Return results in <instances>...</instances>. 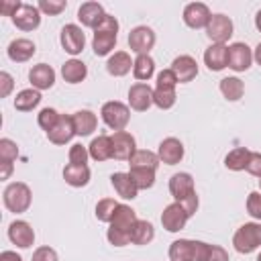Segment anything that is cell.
Listing matches in <instances>:
<instances>
[{
  "mask_svg": "<svg viewBox=\"0 0 261 261\" xmlns=\"http://www.w3.org/2000/svg\"><path fill=\"white\" fill-rule=\"evenodd\" d=\"M208 253H210V245L204 241L177 239L169 245L171 261H208Z\"/></svg>",
  "mask_w": 261,
  "mask_h": 261,
  "instance_id": "obj_1",
  "label": "cell"
},
{
  "mask_svg": "<svg viewBox=\"0 0 261 261\" xmlns=\"http://www.w3.org/2000/svg\"><path fill=\"white\" fill-rule=\"evenodd\" d=\"M116 33H118V20L112 14H106L104 20L100 22V27L94 31V39H92V47H94V53L98 57L108 55L114 49Z\"/></svg>",
  "mask_w": 261,
  "mask_h": 261,
  "instance_id": "obj_2",
  "label": "cell"
},
{
  "mask_svg": "<svg viewBox=\"0 0 261 261\" xmlns=\"http://www.w3.org/2000/svg\"><path fill=\"white\" fill-rule=\"evenodd\" d=\"M177 77L171 69H163L157 75V84L153 90V104L161 110H169L175 104V86H177Z\"/></svg>",
  "mask_w": 261,
  "mask_h": 261,
  "instance_id": "obj_3",
  "label": "cell"
},
{
  "mask_svg": "<svg viewBox=\"0 0 261 261\" xmlns=\"http://www.w3.org/2000/svg\"><path fill=\"white\" fill-rule=\"evenodd\" d=\"M2 200H4V206L14 212V214H20V212H27L29 206H31V188L24 184V181H12L6 186L4 194H2Z\"/></svg>",
  "mask_w": 261,
  "mask_h": 261,
  "instance_id": "obj_4",
  "label": "cell"
},
{
  "mask_svg": "<svg viewBox=\"0 0 261 261\" xmlns=\"http://www.w3.org/2000/svg\"><path fill=\"white\" fill-rule=\"evenodd\" d=\"M232 245L243 255H249L255 249H259L261 247V222H245L243 226H239L232 237Z\"/></svg>",
  "mask_w": 261,
  "mask_h": 261,
  "instance_id": "obj_5",
  "label": "cell"
},
{
  "mask_svg": "<svg viewBox=\"0 0 261 261\" xmlns=\"http://www.w3.org/2000/svg\"><path fill=\"white\" fill-rule=\"evenodd\" d=\"M100 114H102L104 124H106L108 128H112L114 133L124 130L126 124H128V120H130V110H128V106L122 104V102H118V100L104 102Z\"/></svg>",
  "mask_w": 261,
  "mask_h": 261,
  "instance_id": "obj_6",
  "label": "cell"
},
{
  "mask_svg": "<svg viewBox=\"0 0 261 261\" xmlns=\"http://www.w3.org/2000/svg\"><path fill=\"white\" fill-rule=\"evenodd\" d=\"M155 45V31L147 24H139L128 33V47L137 55H147Z\"/></svg>",
  "mask_w": 261,
  "mask_h": 261,
  "instance_id": "obj_7",
  "label": "cell"
},
{
  "mask_svg": "<svg viewBox=\"0 0 261 261\" xmlns=\"http://www.w3.org/2000/svg\"><path fill=\"white\" fill-rule=\"evenodd\" d=\"M206 35L212 43L224 45L232 37V20L226 14H212V18L206 27Z\"/></svg>",
  "mask_w": 261,
  "mask_h": 261,
  "instance_id": "obj_8",
  "label": "cell"
},
{
  "mask_svg": "<svg viewBox=\"0 0 261 261\" xmlns=\"http://www.w3.org/2000/svg\"><path fill=\"white\" fill-rule=\"evenodd\" d=\"M253 63V51L247 43H232L228 45V57L226 65L234 71H247Z\"/></svg>",
  "mask_w": 261,
  "mask_h": 261,
  "instance_id": "obj_9",
  "label": "cell"
},
{
  "mask_svg": "<svg viewBox=\"0 0 261 261\" xmlns=\"http://www.w3.org/2000/svg\"><path fill=\"white\" fill-rule=\"evenodd\" d=\"M112 139V159H118V161H128L135 151H137V143H135V137L126 130H118L114 135H110Z\"/></svg>",
  "mask_w": 261,
  "mask_h": 261,
  "instance_id": "obj_10",
  "label": "cell"
},
{
  "mask_svg": "<svg viewBox=\"0 0 261 261\" xmlns=\"http://www.w3.org/2000/svg\"><path fill=\"white\" fill-rule=\"evenodd\" d=\"M210 18H212L210 8L204 2H190L184 8V22L190 29H206Z\"/></svg>",
  "mask_w": 261,
  "mask_h": 261,
  "instance_id": "obj_11",
  "label": "cell"
},
{
  "mask_svg": "<svg viewBox=\"0 0 261 261\" xmlns=\"http://www.w3.org/2000/svg\"><path fill=\"white\" fill-rule=\"evenodd\" d=\"M61 47H63V51L65 53H69V55H77V53H82V49H84V45H86V35H84V31L77 27V24H65L63 29H61Z\"/></svg>",
  "mask_w": 261,
  "mask_h": 261,
  "instance_id": "obj_12",
  "label": "cell"
},
{
  "mask_svg": "<svg viewBox=\"0 0 261 261\" xmlns=\"http://www.w3.org/2000/svg\"><path fill=\"white\" fill-rule=\"evenodd\" d=\"M12 22L20 31H33L41 24V10L33 4H20L18 10L12 14Z\"/></svg>",
  "mask_w": 261,
  "mask_h": 261,
  "instance_id": "obj_13",
  "label": "cell"
},
{
  "mask_svg": "<svg viewBox=\"0 0 261 261\" xmlns=\"http://www.w3.org/2000/svg\"><path fill=\"white\" fill-rule=\"evenodd\" d=\"M188 218H190V216H188V212L181 208V204H179V202H173V204L165 206V210H163V214H161V224H163V228L169 230V232H179V230L186 226Z\"/></svg>",
  "mask_w": 261,
  "mask_h": 261,
  "instance_id": "obj_14",
  "label": "cell"
},
{
  "mask_svg": "<svg viewBox=\"0 0 261 261\" xmlns=\"http://www.w3.org/2000/svg\"><path fill=\"white\" fill-rule=\"evenodd\" d=\"M153 104V90L145 82H137L128 88V106L137 112H145Z\"/></svg>",
  "mask_w": 261,
  "mask_h": 261,
  "instance_id": "obj_15",
  "label": "cell"
},
{
  "mask_svg": "<svg viewBox=\"0 0 261 261\" xmlns=\"http://www.w3.org/2000/svg\"><path fill=\"white\" fill-rule=\"evenodd\" d=\"M157 157L161 163L165 165H175L184 159V145L179 139L175 137H167L159 143V149H157Z\"/></svg>",
  "mask_w": 261,
  "mask_h": 261,
  "instance_id": "obj_16",
  "label": "cell"
},
{
  "mask_svg": "<svg viewBox=\"0 0 261 261\" xmlns=\"http://www.w3.org/2000/svg\"><path fill=\"white\" fill-rule=\"evenodd\" d=\"M104 16H106V12H104V8H102L100 2H84L77 8L80 22L84 27H88V29H94V31L100 27V22L104 20Z\"/></svg>",
  "mask_w": 261,
  "mask_h": 261,
  "instance_id": "obj_17",
  "label": "cell"
},
{
  "mask_svg": "<svg viewBox=\"0 0 261 261\" xmlns=\"http://www.w3.org/2000/svg\"><path fill=\"white\" fill-rule=\"evenodd\" d=\"M169 69L175 73V77H177L179 84H188V82H192L198 75V63H196V59L192 55H179V57H175Z\"/></svg>",
  "mask_w": 261,
  "mask_h": 261,
  "instance_id": "obj_18",
  "label": "cell"
},
{
  "mask_svg": "<svg viewBox=\"0 0 261 261\" xmlns=\"http://www.w3.org/2000/svg\"><path fill=\"white\" fill-rule=\"evenodd\" d=\"M75 135V126H73V118L69 114H61V118L57 120V124L47 133V139L53 145H65L71 141V137Z\"/></svg>",
  "mask_w": 261,
  "mask_h": 261,
  "instance_id": "obj_19",
  "label": "cell"
},
{
  "mask_svg": "<svg viewBox=\"0 0 261 261\" xmlns=\"http://www.w3.org/2000/svg\"><path fill=\"white\" fill-rule=\"evenodd\" d=\"M8 239H10L16 247L29 249V247L35 243V230L31 228L29 222H24V220H14V222H10V226H8Z\"/></svg>",
  "mask_w": 261,
  "mask_h": 261,
  "instance_id": "obj_20",
  "label": "cell"
},
{
  "mask_svg": "<svg viewBox=\"0 0 261 261\" xmlns=\"http://www.w3.org/2000/svg\"><path fill=\"white\" fill-rule=\"evenodd\" d=\"M29 82L33 84L35 90H49L55 84V71L47 63H37L29 69Z\"/></svg>",
  "mask_w": 261,
  "mask_h": 261,
  "instance_id": "obj_21",
  "label": "cell"
},
{
  "mask_svg": "<svg viewBox=\"0 0 261 261\" xmlns=\"http://www.w3.org/2000/svg\"><path fill=\"white\" fill-rule=\"evenodd\" d=\"M169 192H171V196L175 198V202L184 200L186 196H190V194L196 192V188H194V177H192L188 171L173 173L171 179H169Z\"/></svg>",
  "mask_w": 261,
  "mask_h": 261,
  "instance_id": "obj_22",
  "label": "cell"
},
{
  "mask_svg": "<svg viewBox=\"0 0 261 261\" xmlns=\"http://www.w3.org/2000/svg\"><path fill=\"white\" fill-rule=\"evenodd\" d=\"M35 51H37V47H35V43H33L31 39H14V41H10V45H8V49H6L8 57H10L14 63H24V61H29V59L35 55Z\"/></svg>",
  "mask_w": 261,
  "mask_h": 261,
  "instance_id": "obj_23",
  "label": "cell"
},
{
  "mask_svg": "<svg viewBox=\"0 0 261 261\" xmlns=\"http://www.w3.org/2000/svg\"><path fill=\"white\" fill-rule=\"evenodd\" d=\"M226 57H228V47L226 45H218L212 43L206 51H204V63L210 71H220L226 67Z\"/></svg>",
  "mask_w": 261,
  "mask_h": 261,
  "instance_id": "obj_24",
  "label": "cell"
},
{
  "mask_svg": "<svg viewBox=\"0 0 261 261\" xmlns=\"http://www.w3.org/2000/svg\"><path fill=\"white\" fill-rule=\"evenodd\" d=\"M110 184H112L114 192H116L120 198H124V200H133V198H137V194H139V188L135 186V181L130 179L128 173H122V171L112 173V175H110Z\"/></svg>",
  "mask_w": 261,
  "mask_h": 261,
  "instance_id": "obj_25",
  "label": "cell"
},
{
  "mask_svg": "<svg viewBox=\"0 0 261 261\" xmlns=\"http://www.w3.org/2000/svg\"><path fill=\"white\" fill-rule=\"evenodd\" d=\"M137 220L139 218H137V214H135V210L130 206L118 204V208L114 212V218L110 222V228H116V230H122V232L130 234V230H133V226H135Z\"/></svg>",
  "mask_w": 261,
  "mask_h": 261,
  "instance_id": "obj_26",
  "label": "cell"
},
{
  "mask_svg": "<svg viewBox=\"0 0 261 261\" xmlns=\"http://www.w3.org/2000/svg\"><path fill=\"white\" fill-rule=\"evenodd\" d=\"M63 179L65 184H69L71 188H84L90 181V167L88 165H75V163H67L63 167Z\"/></svg>",
  "mask_w": 261,
  "mask_h": 261,
  "instance_id": "obj_27",
  "label": "cell"
},
{
  "mask_svg": "<svg viewBox=\"0 0 261 261\" xmlns=\"http://www.w3.org/2000/svg\"><path fill=\"white\" fill-rule=\"evenodd\" d=\"M133 63H135V61H130V55H128L126 51H116L114 55L108 57V61H106V71H108L110 75H114V77H122V75H126V73L130 71Z\"/></svg>",
  "mask_w": 261,
  "mask_h": 261,
  "instance_id": "obj_28",
  "label": "cell"
},
{
  "mask_svg": "<svg viewBox=\"0 0 261 261\" xmlns=\"http://www.w3.org/2000/svg\"><path fill=\"white\" fill-rule=\"evenodd\" d=\"M71 118H73L75 135H80V137L92 135L96 130V126H98V118H96V114L92 110H77V112L71 114Z\"/></svg>",
  "mask_w": 261,
  "mask_h": 261,
  "instance_id": "obj_29",
  "label": "cell"
},
{
  "mask_svg": "<svg viewBox=\"0 0 261 261\" xmlns=\"http://www.w3.org/2000/svg\"><path fill=\"white\" fill-rule=\"evenodd\" d=\"M90 157L94 161H106V159H112V139L108 135H98L96 139H92L90 147Z\"/></svg>",
  "mask_w": 261,
  "mask_h": 261,
  "instance_id": "obj_30",
  "label": "cell"
},
{
  "mask_svg": "<svg viewBox=\"0 0 261 261\" xmlns=\"http://www.w3.org/2000/svg\"><path fill=\"white\" fill-rule=\"evenodd\" d=\"M61 75H63V80H65L67 84H80V82L86 80L88 67H86V63L80 61V59H69V61H65V63L61 65Z\"/></svg>",
  "mask_w": 261,
  "mask_h": 261,
  "instance_id": "obj_31",
  "label": "cell"
},
{
  "mask_svg": "<svg viewBox=\"0 0 261 261\" xmlns=\"http://www.w3.org/2000/svg\"><path fill=\"white\" fill-rule=\"evenodd\" d=\"M159 163H161V161H159L157 153L147 151V149H137L135 155L128 159L130 169H153V171H155Z\"/></svg>",
  "mask_w": 261,
  "mask_h": 261,
  "instance_id": "obj_32",
  "label": "cell"
},
{
  "mask_svg": "<svg viewBox=\"0 0 261 261\" xmlns=\"http://www.w3.org/2000/svg\"><path fill=\"white\" fill-rule=\"evenodd\" d=\"M41 102V92L35 90V88H27V90H20L14 98V108L20 110V112H31L33 108H37Z\"/></svg>",
  "mask_w": 261,
  "mask_h": 261,
  "instance_id": "obj_33",
  "label": "cell"
},
{
  "mask_svg": "<svg viewBox=\"0 0 261 261\" xmlns=\"http://www.w3.org/2000/svg\"><path fill=\"white\" fill-rule=\"evenodd\" d=\"M220 92H222V96H224L226 100L237 102V100H241L243 94H245V84H243L239 77H234V75L222 77V80H220Z\"/></svg>",
  "mask_w": 261,
  "mask_h": 261,
  "instance_id": "obj_34",
  "label": "cell"
},
{
  "mask_svg": "<svg viewBox=\"0 0 261 261\" xmlns=\"http://www.w3.org/2000/svg\"><path fill=\"white\" fill-rule=\"evenodd\" d=\"M249 157H251V151H249L247 147H237V149H232V151L224 157V165H226V169H230V171H243V169H247Z\"/></svg>",
  "mask_w": 261,
  "mask_h": 261,
  "instance_id": "obj_35",
  "label": "cell"
},
{
  "mask_svg": "<svg viewBox=\"0 0 261 261\" xmlns=\"http://www.w3.org/2000/svg\"><path fill=\"white\" fill-rule=\"evenodd\" d=\"M133 73L139 82H147L151 80V75L155 73V61L153 57L147 53V55H137L135 63H133Z\"/></svg>",
  "mask_w": 261,
  "mask_h": 261,
  "instance_id": "obj_36",
  "label": "cell"
},
{
  "mask_svg": "<svg viewBox=\"0 0 261 261\" xmlns=\"http://www.w3.org/2000/svg\"><path fill=\"white\" fill-rule=\"evenodd\" d=\"M153 237H155V228L151 222H147V220L135 222V226L130 230V243L133 245H147L153 241Z\"/></svg>",
  "mask_w": 261,
  "mask_h": 261,
  "instance_id": "obj_37",
  "label": "cell"
},
{
  "mask_svg": "<svg viewBox=\"0 0 261 261\" xmlns=\"http://www.w3.org/2000/svg\"><path fill=\"white\" fill-rule=\"evenodd\" d=\"M116 208H118V202L116 200H112V198H102L98 204H96V218L100 220V222H112V218H114V212H116Z\"/></svg>",
  "mask_w": 261,
  "mask_h": 261,
  "instance_id": "obj_38",
  "label": "cell"
},
{
  "mask_svg": "<svg viewBox=\"0 0 261 261\" xmlns=\"http://www.w3.org/2000/svg\"><path fill=\"white\" fill-rule=\"evenodd\" d=\"M128 175L139 190H149L155 184V171L153 169H130Z\"/></svg>",
  "mask_w": 261,
  "mask_h": 261,
  "instance_id": "obj_39",
  "label": "cell"
},
{
  "mask_svg": "<svg viewBox=\"0 0 261 261\" xmlns=\"http://www.w3.org/2000/svg\"><path fill=\"white\" fill-rule=\"evenodd\" d=\"M59 118H61V114H59L55 108H43V110L37 114V122H39V126H41L45 133H49V130L57 124Z\"/></svg>",
  "mask_w": 261,
  "mask_h": 261,
  "instance_id": "obj_40",
  "label": "cell"
},
{
  "mask_svg": "<svg viewBox=\"0 0 261 261\" xmlns=\"http://www.w3.org/2000/svg\"><path fill=\"white\" fill-rule=\"evenodd\" d=\"M18 155V147L12 139H0V163H12Z\"/></svg>",
  "mask_w": 261,
  "mask_h": 261,
  "instance_id": "obj_41",
  "label": "cell"
},
{
  "mask_svg": "<svg viewBox=\"0 0 261 261\" xmlns=\"http://www.w3.org/2000/svg\"><path fill=\"white\" fill-rule=\"evenodd\" d=\"M69 163H75V165H86L88 163V157H90V151L88 147H84L82 143H75L69 147Z\"/></svg>",
  "mask_w": 261,
  "mask_h": 261,
  "instance_id": "obj_42",
  "label": "cell"
},
{
  "mask_svg": "<svg viewBox=\"0 0 261 261\" xmlns=\"http://www.w3.org/2000/svg\"><path fill=\"white\" fill-rule=\"evenodd\" d=\"M37 6H39L41 12H45V14H49V16H55V14H59L61 10H65L67 2H65V0H39Z\"/></svg>",
  "mask_w": 261,
  "mask_h": 261,
  "instance_id": "obj_43",
  "label": "cell"
},
{
  "mask_svg": "<svg viewBox=\"0 0 261 261\" xmlns=\"http://www.w3.org/2000/svg\"><path fill=\"white\" fill-rule=\"evenodd\" d=\"M247 212L261 222V192H251L247 196Z\"/></svg>",
  "mask_w": 261,
  "mask_h": 261,
  "instance_id": "obj_44",
  "label": "cell"
},
{
  "mask_svg": "<svg viewBox=\"0 0 261 261\" xmlns=\"http://www.w3.org/2000/svg\"><path fill=\"white\" fill-rule=\"evenodd\" d=\"M31 261H59V259H57L55 249H51V247H39V249H35Z\"/></svg>",
  "mask_w": 261,
  "mask_h": 261,
  "instance_id": "obj_45",
  "label": "cell"
},
{
  "mask_svg": "<svg viewBox=\"0 0 261 261\" xmlns=\"http://www.w3.org/2000/svg\"><path fill=\"white\" fill-rule=\"evenodd\" d=\"M247 171L261 179V153L251 151V157H249V163H247Z\"/></svg>",
  "mask_w": 261,
  "mask_h": 261,
  "instance_id": "obj_46",
  "label": "cell"
},
{
  "mask_svg": "<svg viewBox=\"0 0 261 261\" xmlns=\"http://www.w3.org/2000/svg\"><path fill=\"white\" fill-rule=\"evenodd\" d=\"M0 96L2 98H6L10 92H12V86H14V80H12V75L8 73V71H0Z\"/></svg>",
  "mask_w": 261,
  "mask_h": 261,
  "instance_id": "obj_47",
  "label": "cell"
},
{
  "mask_svg": "<svg viewBox=\"0 0 261 261\" xmlns=\"http://www.w3.org/2000/svg\"><path fill=\"white\" fill-rule=\"evenodd\" d=\"M179 204H181V208H184V210L188 212V216L196 214V210H198V194L194 192V194L186 196L184 200H179Z\"/></svg>",
  "mask_w": 261,
  "mask_h": 261,
  "instance_id": "obj_48",
  "label": "cell"
},
{
  "mask_svg": "<svg viewBox=\"0 0 261 261\" xmlns=\"http://www.w3.org/2000/svg\"><path fill=\"white\" fill-rule=\"evenodd\" d=\"M208 261H228V253L222 247H218V245H210Z\"/></svg>",
  "mask_w": 261,
  "mask_h": 261,
  "instance_id": "obj_49",
  "label": "cell"
},
{
  "mask_svg": "<svg viewBox=\"0 0 261 261\" xmlns=\"http://www.w3.org/2000/svg\"><path fill=\"white\" fill-rule=\"evenodd\" d=\"M20 4H22V2H18V0H14V2H2V6H0V12L12 18V14L18 10V6H20Z\"/></svg>",
  "mask_w": 261,
  "mask_h": 261,
  "instance_id": "obj_50",
  "label": "cell"
},
{
  "mask_svg": "<svg viewBox=\"0 0 261 261\" xmlns=\"http://www.w3.org/2000/svg\"><path fill=\"white\" fill-rule=\"evenodd\" d=\"M0 261H22V257L16 255L14 251H2L0 253Z\"/></svg>",
  "mask_w": 261,
  "mask_h": 261,
  "instance_id": "obj_51",
  "label": "cell"
},
{
  "mask_svg": "<svg viewBox=\"0 0 261 261\" xmlns=\"http://www.w3.org/2000/svg\"><path fill=\"white\" fill-rule=\"evenodd\" d=\"M2 165V171H0V177L2 179H8L10 173H12V163H0Z\"/></svg>",
  "mask_w": 261,
  "mask_h": 261,
  "instance_id": "obj_52",
  "label": "cell"
},
{
  "mask_svg": "<svg viewBox=\"0 0 261 261\" xmlns=\"http://www.w3.org/2000/svg\"><path fill=\"white\" fill-rule=\"evenodd\" d=\"M253 59H255V61L261 65V43L255 47V51H253Z\"/></svg>",
  "mask_w": 261,
  "mask_h": 261,
  "instance_id": "obj_53",
  "label": "cell"
},
{
  "mask_svg": "<svg viewBox=\"0 0 261 261\" xmlns=\"http://www.w3.org/2000/svg\"><path fill=\"white\" fill-rule=\"evenodd\" d=\"M255 27H257V31H261V10H257V14H255Z\"/></svg>",
  "mask_w": 261,
  "mask_h": 261,
  "instance_id": "obj_54",
  "label": "cell"
},
{
  "mask_svg": "<svg viewBox=\"0 0 261 261\" xmlns=\"http://www.w3.org/2000/svg\"><path fill=\"white\" fill-rule=\"evenodd\" d=\"M257 261H261V253H259V255H257Z\"/></svg>",
  "mask_w": 261,
  "mask_h": 261,
  "instance_id": "obj_55",
  "label": "cell"
},
{
  "mask_svg": "<svg viewBox=\"0 0 261 261\" xmlns=\"http://www.w3.org/2000/svg\"><path fill=\"white\" fill-rule=\"evenodd\" d=\"M259 188H261V179H259Z\"/></svg>",
  "mask_w": 261,
  "mask_h": 261,
  "instance_id": "obj_56",
  "label": "cell"
}]
</instances>
